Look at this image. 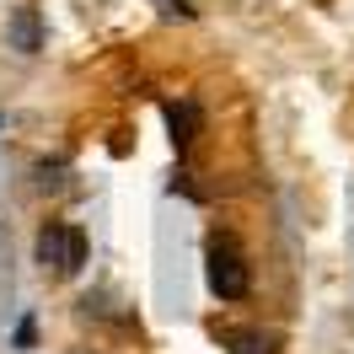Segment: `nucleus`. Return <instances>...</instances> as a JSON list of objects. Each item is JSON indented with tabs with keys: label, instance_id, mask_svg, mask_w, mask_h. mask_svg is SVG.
<instances>
[{
	"label": "nucleus",
	"instance_id": "2",
	"mask_svg": "<svg viewBox=\"0 0 354 354\" xmlns=\"http://www.w3.org/2000/svg\"><path fill=\"white\" fill-rule=\"evenodd\" d=\"M32 258L70 279V274L86 268V236H81L75 225H65V221H48L44 231H38V242H32Z\"/></svg>",
	"mask_w": 354,
	"mask_h": 354
},
{
	"label": "nucleus",
	"instance_id": "5",
	"mask_svg": "<svg viewBox=\"0 0 354 354\" xmlns=\"http://www.w3.org/2000/svg\"><path fill=\"white\" fill-rule=\"evenodd\" d=\"M231 344H236V354H274V338H268V333H236Z\"/></svg>",
	"mask_w": 354,
	"mask_h": 354
},
{
	"label": "nucleus",
	"instance_id": "7",
	"mask_svg": "<svg viewBox=\"0 0 354 354\" xmlns=\"http://www.w3.org/2000/svg\"><path fill=\"white\" fill-rule=\"evenodd\" d=\"M0 124H6V118H0Z\"/></svg>",
	"mask_w": 354,
	"mask_h": 354
},
{
	"label": "nucleus",
	"instance_id": "6",
	"mask_svg": "<svg viewBox=\"0 0 354 354\" xmlns=\"http://www.w3.org/2000/svg\"><path fill=\"white\" fill-rule=\"evenodd\" d=\"M32 338H38V328H32V317H22L17 333H11V344H17V349H32Z\"/></svg>",
	"mask_w": 354,
	"mask_h": 354
},
{
	"label": "nucleus",
	"instance_id": "3",
	"mask_svg": "<svg viewBox=\"0 0 354 354\" xmlns=\"http://www.w3.org/2000/svg\"><path fill=\"white\" fill-rule=\"evenodd\" d=\"M6 44L17 48V54H38V48H44V22H38L32 6L11 11V22H6Z\"/></svg>",
	"mask_w": 354,
	"mask_h": 354
},
{
	"label": "nucleus",
	"instance_id": "1",
	"mask_svg": "<svg viewBox=\"0 0 354 354\" xmlns=\"http://www.w3.org/2000/svg\"><path fill=\"white\" fill-rule=\"evenodd\" d=\"M204 279H209V290H215L221 301H242L247 290H252L247 258L231 236H209V247H204Z\"/></svg>",
	"mask_w": 354,
	"mask_h": 354
},
{
	"label": "nucleus",
	"instance_id": "4",
	"mask_svg": "<svg viewBox=\"0 0 354 354\" xmlns=\"http://www.w3.org/2000/svg\"><path fill=\"white\" fill-rule=\"evenodd\" d=\"M167 124H172V145L183 151V145L194 140V129H199V108H194V102H172V108H167Z\"/></svg>",
	"mask_w": 354,
	"mask_h": 354
}]
</instances>
